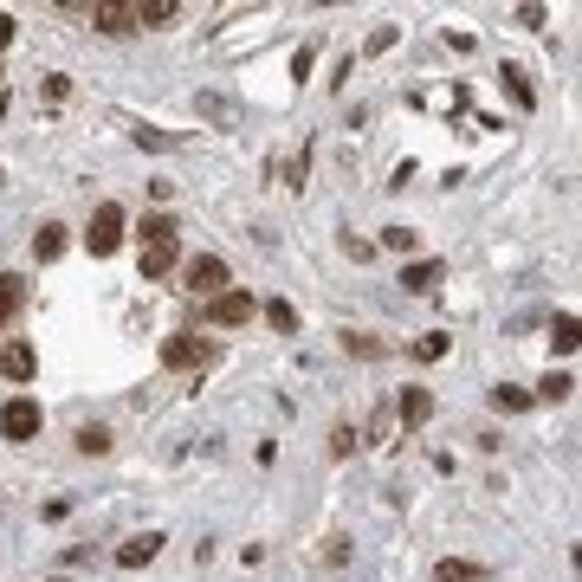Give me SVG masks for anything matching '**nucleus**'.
<instances>
[{
    "label": "nucleus",
    "mask_w": 582,
    "mask_h": 582,
    "mask_svg": "<svg viewBox=\"0 0 582 582\" xmlns=\"http://www.w3.org/2000/svg\"><path fill=\"white\" fill-rule=\"evenodd\" d=\"M266 324L279 330V337H291V330H298V311H291L285 298H272V304H266Z\"/></svg>",
    "instance_id": "obj_18"
},
{
    "label": "nucleus",
    "mask_w": 582,
    "mask_h": 582,
    "mask_svg": "<svg viewBox=\"0 0 582 582\" xmlns=\"http://www.w3.org/2000/svg\"><path fill=\"white\" fill-rule=\"evenodd\" d=\"M395 414H401V421H408V427H421V421H427V414H434V395H427V388H401V401H395Z\"/></svg>",
    "instance_id": "obj_14"
},
{
    "label": "nucleus",
    "mask_w": 582,
    "mask_h": 582,
    "mask_svg": "<svg viewBox=\"0 0 582 582\" xmlns=\"http://www.w3.org/2000/svg\"><path fill=\"white\" fill-rule=\"evenodd\" d=\"M194 110H201L207 123H220V130H233V123H240V104H233V97H220V91H201V97H194Z\"/></svg>",
    "instance_id": "obj_11"
},
{
    "label": "nucleus",
    "mask_w": 582,
    "mask_h": 582,
    "mask_svg": "<svg viewBox=\"0 0 582 582\" xmlns=\"http://www.w3.org/2000/svg\"><path fill=\"white\" fill-rule=\"evenodd\" d=\"M414 240H421L414 227H382V246H388V253H414Z\"/></svg>",
    "instance_id": "obj_21"
},
{
    "label": "nucleus",
    "mask_w": 582,
    "mask_h": 582,
    "mask_svg": "<svg viewBox=\"0 0 582 582\" xmlns=\"http://www.w3.org/2000/svg\"><path fill=\"white\" fill-rule=\"evenodd\" d=\"M434 582H492V570L473 563V557H440L434 563Z\"/></svg>",
    "instance_id": "obj_10"
},
{
    "label": "nucleus",
    "mask_w": 582,
    "mask_h": 582,
    "mask_svg": "<svg viewBox=\"0 0 582 582\" xmlns=\"http://www.w3.org/2000/svg\"><path fill=\"white\" fill-rule=\"evenodd\" d=\"M78 453H110V427H78Z\"/></svg>",
    "instance_id": "obj_22"
},
{
    "label": "nucleus",
    "mask_w": 582,
    "mask_h": 582,
    "mask_svg": "<svg viewBox=\"0 0 582 582\" xmlns=\"http://www.w3.org/2000/svg\"><path fill=\"white\" fill-rule=\"evenodd\" d=\"M59 253H65V227H59V220H46V227L33 233V259H39V266H52Z\"/></svg>",
    "instance_id": "obj_15"
},
{
    "label": "nucleus",
    "mask_w": 582,
    "mask_h": 582,
    "mask_svg": "<svg viewBox=\"0 0 582 582\" xmlns=\"http://www.w3.org/2000/svg\"><path fill=\"white\" fill-rule=\"evenodd\" d=\"M175 13H182L175 0H136V26H169Z\"/></svg>",
    "instance_id": "obj_16"
},
{
    "label": "nucleus",
    "mask_w": 582,
    "mask_h": 582,
    "mask_svg": "<svg viewBox=\"0 0 582 582\" xmlns=\"http://www.w3.org/2000/svg\"><path fill=\"white\" fill-rule=\"evenodd\" d=\"M537 395H544V401H570L576 395V376H570V369H550V376L537 382Z\"/></svg>",
    "instance_id": "obj_17"
},
{
    "label": "nucleus",
    "mask_w": 582,
    "mask_h": 582,
    "mask_svg": "<svg viewBox=\"0 0 582 582\" xmlns=\"http://www.w3.org/2000/svg\"><path fill=\"white\" fill-rule=\"evenodd\" d=\"M505 85H511V97H518L524 110H531V85H524V72H518V65H505Z\"/></svg>",
    "instance_id": "obj_26"
},
{
    "label": "nucleus",
    "mask_w": 582,
    "mask_h": 582,
    "mask_svg": "<svg viewBox=\"0 0 582 582\" xmlns=\"http://www.w3.org/2000/svg\"><path fill=\"white\" fill-rule=\"evenodd\" d=\"M182 272H188V291H194V298H220V291L233 285L227 259H214V253H194V259H188Z\"/></svg>",
    "instance_id": "obj_4"
},
{
    "label": "nucleus",
    "mask_w": 582,
    "mask_h": 582,
    "mask_svg": "<svg viewBox=\"0 0 582 582\" xmlns=\"http://www.w3.org/2000/svg\"><path fill=\"white\" fill-rule=\"evenodd\" d=\"M492 408H505V414H518V408H531V388H492Z\"/></svg>",
    "instance_id": "obj_19"
},
{
    "label": "nucleus",
    "mask_w": 582,
    "mask_h": 582,
    "mask_svg": "<svg viewBox=\"0 0 582 582\" xmlns=\"http://www.w3.org/2000/svg\"><path fill=\"white\" fill-rule=\"evenodd\" d=\"M414 356H421V363H440V356H447V337H440V330H434V337H421V343H414Z\"/></svg>",
    "instance_id": "obj_25"
},
{
    "label": "nucleus",
    "mask_w": 582,
    "mask_h": 582,
    "mask_svg": "<svg viewBox=\"0 0 582 582\" xmlns=\"http://www.w3.org/2000/svg\"><path fill=\"white\" fill-rule=\"evenodd\" d=\"M214 363V343L194 337V330H175V337H162V369H207Z\"/></svg>",
    "instance_id": "obj_2"
},
{
    "label": "nucleus",
    "mask_w": 582,
    "mask_h": 582,
    "mask_svg": "<svg viewBox=\"0 0 582 582\" xmlns=\"http://www.w3.org/2000/svg\"><path fill=\"white\" fill-rule=\"evenodd\" d=\"M85 246H91V259H110L123 246V207L117 201H104L91 214V227H85Z\"/></svg>",
    "instance_id": "obj_3"
},
{
    "label": "nucleus",
    "mask_w": 582,
    "mask_h": 582,
    "mask_svg": "<svg viewBox=\"0 0 582 582\" xmlns=\"http://www.w3.org/2000/svg\"><path fill=\"white\" fill-rule=\"evenodd\" d=\"M356 440H363V434H356V427H350V421H343V427H337V434H330V453H337V460H350V453H356Z\"/></svg>",
    "instance_id": "obj_24"
},
{
    "label": "nucleus",
    "mask_w": 582,
    "mask_h": 582,
    "mask_svg": "<svg viewBox=\"0 0 582 582\" xmlns=\"http://www.w3.org/2000/svg\"><path fill=\"white\" fill-rule=\"evenodd\" d=\"M20 311H26V279L20 272H0V330H7Z\"/></svg>",
    "instance_id": "obj_12"
},
{
    "label": "nucleus",
    "mask_w": 582,
    "mask_h": 582,
    "mask_svg": "<svg viewBox=\"0 0 582 582\" xmlns=\"http://www.w3.org/2000/svg\"><path fill=\"white\" fill-rule=\"evenodd\" d=\"M550 343H557V350H563V356H570V350H576V311H563V317H557V324H550Z\"/></svg>",
    "instance_id": "obj_20"
},
{
    "label": "nucleus",
    "mask_w": 582,
    "mask_h": 582,
    "mask_svg": "<svg viewBox=\"0 0 582 582\" xmlns=\"http://www.w3.org/2000/svg\"><path fill=\"white\" fill-rule=\"evenodd\" d=\"M156 557H162V531H143V537H130V544H117L123 570H143V563H156Z\"/></svg>",
    "instance_id": "obj_8"
},
{
    "label": "nucleus",
    "mask_w": 582,
    "mask_h": 582,
    "mask_svg": "<svg viewBox=\"0 0 582 582\" xmlns=\"http://www.w3.org/2000/svg\"><path fill=\"white\" fill-rule=\"evenodd\" d=\"M136 143H143V149H175L182 136H169V130H156V123H143V130H136Z\"/></svg>",
    "instance_id": "obj_23"
},
{
    "label": "nucleus",
    "mask_w": 582,
    "mask_h": 582,
    "mask_svg": "<svg viewBox=\"0 0 582 582\" xmlns=\"http://www.w3.org/2000/svg\"><path fill=\"white\" fill-rule=\"evenodd\" d=\"M0 434H7V440H33L39 434V401L33 395H13L7 408H0Z\"/></svg>",
    "instance_id": "obj_7"
},
{
    "label": "nucleus",
    "mask_w": 582,
    "mask_h": 582,
    "mask_svg": "<svg viewBox=\"0 0 582 582\" xmlns=\"http://www.w3.org/2000/svg\"><path fill=\"white\" fill-rule=\"evenodd\" d=\"M175 259H182V233H175V220L169 214H149L143 220V279L175 272Z\"/></svg>",
    "instance_id": "obj_1"
},
{
    "label": "nucleus",
    "mask_w": 582,
    "mask_h": 582,
    "mask_svg": "<svg viewBox=\"0 0 582 582\" xmlns=\"http://www.w3.org/2000/svg\"><path fill=\"white\" fill-rule=\"evenodd\" d=\"M97 33H136V0H97V7H78Z\"/></svg>",
    "instance_id": "obj_6"
},
{
    "label": "nucleus",
    "mask_w": 582,
    "mask_h": 582,
    "mask_svg": "<svg viewBox=\"0 0 582 582\" xmlns=\"http://www.w3.org/2000/svg\"><path fill=\"white\" fill-rule=\"evenodd\" d=\"M33 369H39L33 343H7V350H0V376L7 382H33Z\"/></svg>",
    "instance_id": "obj_9"
},
{
    "label": "nucleus",
    "mask_w": 582,
    "mask_h": 582,
    "mask_svg": "<svg viewBox=\"0 0 582 582\" xmlns=\"http://www.w3.org/2000/svg\"><path fill=\"white\" fill-rule=\"evenodd\" d=\"M253 291H220V298H207V324L214 330H240V324H253Z\"/></svg>",
    "instance_id": "obj_5"
},
{
    "label": "nucleus",
    "mask_w": 582,
    "mask_h": 582,
    "mask_svg": "<svg viewBox=\"0 0 582 582\" xmlns=\"http://www.w3.org/2000/svg\"><path fill=\"white\" fill-rule=\"evenodd\" d=\"M440 279H447L440 259H414V266H401V291H434Z\"/></svg>",
    "instance_id": "obj_13"
}]
</instances>
